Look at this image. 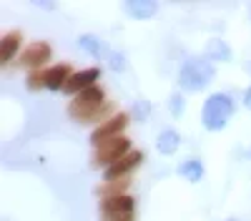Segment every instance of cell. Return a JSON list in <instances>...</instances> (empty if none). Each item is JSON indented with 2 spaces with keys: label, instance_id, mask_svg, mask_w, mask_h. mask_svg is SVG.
I'll return each instance as SVG.
<instances>
[{
  "label": "cell",
  "instance_id": "obj_1",
  "mask_svg": "<svg viewBox=\"0 0 251 221\" xmlns=\"http://www.w3.org/2000/svg\"><path fill=\"white\" fill-rule=\"evenodd\" d=\"M103 106H106V91L100 86L86 88L83 93H78L71 103H68V116L80 123H96Z\"/></svg>",
  "mask_w": 251,
  "mask_h": 221
},
{
  "label": "cell",
  "instance_id": "obj_2",
  "mask_svg": "<svg viewBox=\"0 0 251 221\" xmlns=\"http://www.w3.org/2000/svg\"><path fill=\"white\" fill-rule=\"evenodd\" d=\"M216 71L211 66L208 58H191L181 66V73H178V86L183 91H203L208 83L214 80Z\"/></svg>",
  "mask_w": 251,
  "mask_h": 221
},
{
  "label": "cell",
  "instance_id": "obj_3",
  "mask_svg": "<svg viewBox=\"0 0 251 221\" xmlns=\"http://www.w3.org/2000/svg\"><path fill=\"white\" fill-rule=\"evenodd\" d=\"M234 111H236V106H234L231 96L228 93H214V96L206 98L203 111H201V121L208 131H221L228 123V118L234 116Z\"/></svg>",
  "mask_w": 251,
  "mask_h": 221
},
{
  "label": "cell",
  "instance_id": "obj_4",
  "mask_svg": "<svg viewBox=\"0 0 251 221\" xmlns=\"http://www.w3.org/2000/svg\"><path fill=\"white\" fill-rule=\"evenodd\" d=\"M131 153V141L126 136H118V138H111V141H103V144L96 146V156H93V164L98 166H113L116 161H121L123 156Z\"/></svg>",
  "mask_w": 251,
  "mask_h": 221
},
{
  "label": "cell",
  "instance_id": "obj_5",
  "mask_svg": "<svg viewBox=\"0 0 251 221\" xmlns=\"http://www.w3.org/2000/svg\"><path fill=\"white\" fill-rule=\"evenodd\" d=\"M126 126H128V116L126 113H116L113 118H108L106 123H100L93 133H91V141H93V146L103 144V141H111V138H118L123 136Z\"/></svg>",
  "mask_w": 251,
  "mask_h": 221
},
{
  "label": "cell",
  "instance_id": "obj_6",
  "mask_svg": "<svg viewBox=\"0 0 251 221\" xmlns=\"http://www.w3.org/2000/svg\"><path fill=\"white\" fill-rule=\"evenodd\" d=\"M50 55H53L50 46L43 43V40H35V43H30V46L23 50V55H20L18 63L25 66V68H30V71H40V66H46L48 60H50Z\"/></svg>",
  "mask_w": 251,
  "mask_h": 221
},
{
  "label": "cell",
  "instance_id": "obj_7",
  "mask_svg": "<svg viewBox=\"0 0 251 221\" xmlns=\"http://www.w3.org/2000/svg\"><path fill=\"white\" fill-rule=\"evenodd\" d=\"M100 78V68L96 66V68H86V71H78V73H73L71 75V80L66 83V91L68 96H78V93H83L86 88H93L96 86V80Z\"/></svg>",
  "mask_w": 251,
  "mask_h": 221
},
{
  "label": "cell",
  "instance_id": "obj_8",
  "mask_svg": "<svg viewBox=\"0 0 251 221\" xmlns=\"http://www.w3.org/2000/svg\"><path fill=\"white\" fill-rule=\"evenodd\" d=\"M141 161H143V153L141 151H131L128 156H123L121 161H116L113 166L106 169V173H103V178L106 181H116V178H126L136 166H141Z\"/></svg>",
  "mask_w": 251,
  "mask_h": 221
},
{
  "label": "cell",
  "instance_id": "obj_9",
  "mask_svg": "<svg viewBox=\"0 0 251 221\" xmlns=\"http://www.w3.org/2000/svg\"><path fill=\"white\" fill-rule=\"evenodd\" d=\"M136 201L123 194V196H113V198H103L100 201V216H116V214H133Z\"/></svg>",
  "mask_w": 251,
  "mask_h": 221
},
{
  "label": "cell",
  "instance_id": "obj_10",
  "mask_svg": "<svg viewBox=\"0 0 251 221\" xmlns=\"http://www.w3.org/2000/svg\"><path fill=\"white\" fill-rule=\"evenodd\" d=\"M71 66L68 63H58L55 68L46 71V88L48 91H60V88H66V83L71 80Z\"/></svg>",
  "mask_w": 251,
  "mask_h": 221
},
{
  "label": "cell",
  "instance_id": "obj_11",
  "mask_svg": "<svg viewBox=\"0 0 251 221\" xmlns=\"http://www.w3.org/2000/svg\"><path fill=\"white\" fill-rule=\"evenodd\" d=\"M123 10L128 13L131 18L149 20V18H153V15H156L158 3H153V0H128V3H123Z\"/></svg>",
  "mask_w": 251,
  "mask_h": 221
},
{
  "label": "cell",
  "instance_id": "obj_12",
  "mask_svg": "<svg viewBox=\"0 0 251 221\" xmlns=\"http://www.w3.org/2000/svg\"><path fill=\"white\" fill-rule=\"evenodd\" d=\"M128 186H131V176H126V178L106 181L103 186H98V189H96V194H98L100 198H113V196H123Z\"/></svg>",
  "mask_w": 251,
  "mask_h": 221
},
{
  "label": "cell",
  "instance_id": "obj_13",
  "mask_svg": "<svg viewBox=\"0 0 251 221\" xmlns=\"http://www.w3.org/2000/svg\"><path fill=\"white\" fill-rule=\"evenodd\" d=\"M181 146V136L174 131V128H166L161 136H158V141H156V148L163 153V156H171V153H176V148Z\"/></svg>",
  "mask_w": 251,
  "mask_h": 221
},
{
  "label": "cell",
  "instance_id": "obj_14",
  "mask_svg": "<svg viewBox=\"0 0 251 221\" xmlns=\"http://www.w3.org/2000/svg\"><path fill=\"white\" fill-rule=\"evenodd\" d=\"M20 48V33H5L3 43H0V63H8L10 58H15Z\"/></svg>",
  "mask_w": 251,
  "mask_h": 221
},
{
  "label": "cell",
  "instance_id": "obj_15",
  "mask_svg": "<svg viewBox=\"0 0 251 221\" xmlns=\"http://www.w3.org/2000/svg\"><path fill=\"white\" fill-rule=\"evenodd\" d=\"M178 173L183 178H188V181H201L203 178V164L196 161V158H188V161H183V164L178 166Z\"/></svg>",
  "mask_w": 251,
  "mask_h": 221
},
{
  "label": "cell",
  "instance_id": "obj_16",
  "mask_svg": "<svg viewBox=\"0 0 251 221\" xmlns=\"http://www.w3.org/2000/svg\"><path fill=\"white\" fill-rule=\"evenodd\" d=\"M206 58H214V60H228V58H231V50H228V46L224 43L221 38H214L211 43L206 46Z\"/></svg>",
  "mask_w": 251,
  "mask_h": 221
},
{
  "label": "cell",
  "instance_id": "obj_17",
  "mask_svg": "<svg viewBox=\"0 0 251 221\" xmlns=\"http://www.w3.org/2000/svg\"><path fill=\"white\" fill-rule=\"evenodd\" d=\"M78 43H80V48H83V50L91 53V55H100V53H103V43H100L98 38H93V35H83V38L78 40Z\"/></svg>",
  "mask_w": 251,
  "mask_h": 221
},
{
  "label": "cell",
  "instance_id": "obj_18",
  "mask_svg": "<svg viewBox=\"0 0 251 221\" xmlns=\"http://www.w3.org/2000/svg\"><path fill=\"white\" fill-rule=\"evenodd\" d=\"M46 88V71H30L28 73V91Z\"/></svg>",
  "mask_w": 251,
  "mask_h": 221
},
{
  "label": "cell",
  "instance_id": "obj_19",
  "mask_svg": "<svg viewBox=\"0 0 251 221\" xmlns=\"http://www.w3.org/2000/svg\"><path fill=\"white\" fill-rule=\"evenodd\" d=\"M169 108H171V113L174 116H181L183 113V108H186V103H183V96H171V100H169Z\"/></svg>",
  "mask_w": 251,
  "mask_h": 221
},
{
  "label": "cell",
  "instance_id": "obj_20",
  "mask_svg": "<svg viewBox=\"0 0 251 221\" xmlns=\"http://www.w3.org/2000/svg\"><path fill=\"white\" fill-rule=\"evenodd\" d=\"M149 111H151V106L146 103V100H138V103L133 106V113H136V118H138V121H143L146 116H149Z\"/></svg>",
  "mask_w": 251,
  "mask_h": 221
},
{
  "label": "cell",
  "instance_id": "obj_21",
  "mask_svg": "<svg viewBox=\"0 0 251 221\" xmlns=\"http://www.w3.org/2000/svg\"><path fill=\"white\" fill-rule=\"evenodd\" d=\"M100 221H136L133 214H116V216H103Z\"/></svg>",
  "mask_w": 251,
  "mask_h": 221
},
{
  "label": "cell",
  "instance_id": "obj_22",
  "mask_svg": "<svg viewBox=\"0 0 251 221\" xmlns=\"http://www.w3.org/2000/svg\"><path fill=\"white\" fill-rule=\"evenodd\" d=\"M111 66H113V68H118V71H121V68L126 66V63H123V55H121V53H113V55H111Z\"/></svg>",
  "mask_w": 251,
  "mask_h": 221
},
{
  "label": "cell",
  "instance_id": "obj_23",
  "mask_svg": "<svg viewBox=\"0 0 251 221\" xmlns=\"http://www.w3.org/2000/svg\"><path fill=\"white\" fill-rule=\"evenodd\" d=\"M244 103H246V106H249V108H251V88H249V91H246V98H244Z\"/></svg>",
  "mask_w": 251,
  "mask_h": 221
},
{
  "label": "cell",
  "instance_id": "obj_24",
  "mask_svg": "<svg viewBox=\"0 0 251 221\" xmlns=\"http://www.w3.org/2000/svg\"><path fill=\"white\" fill-rule=\"evenodd\" d=\"M228 221H236V219H228Z\"/></svg>",
  "mask_w": 251,
  "mask_h": 221
}]
</instances>
